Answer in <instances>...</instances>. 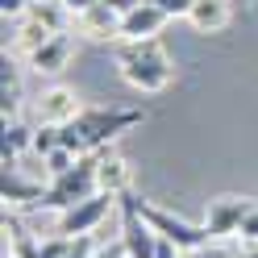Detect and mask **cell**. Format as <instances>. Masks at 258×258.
<instances>
[{"label":"cell","instance_id":"obj_6","mask_svg":"<svg viewBox=\"0 0 258 258\" xmlns=\"http://www.w3.org/2000/svg\"><path fill=\"white\" fill-rule=\"evenodd\" d=\"M117 213H121V241H125L129 258H154L158 254V233L150 229V221L142 217V200L134 191H125Z\"/></svg>","mask_w":258,"mask_h":258},{"label":"cell","instance_id":"obj_14","mask_svg":"<svg viewBox=\"0 0 258 258\" xmlns=\"http://www.w3.org/2000/svg\"><path fill=\"white\" fill-rule=\"evenodd\" d=\"M96 179H100V191H112V196H125L134 175H129V163L112 150H100L96 154Z\"/></svg>","mask_w":258,"mask_h":258},{"label":"cell","instance_id":"obj_7","mask_svg":"<svg viewBox=\"0 0 258 258\" xmlns=\"http://www.w3.org/2000/svg\"><path fill=\"white\" fill-rule=\"evenodd\" d=\"M254 204H258V200H237V196L208 200V217H204V225H208V233H213V241H217V237H233V233H241V221L254 213Z\"/></svg>","mask_w":258,"mask_h":258},{"label":"cell","instance_id":"obj_24","mask_svg":"<svg viewBox=\"0 0 258 258\" xmlns=\"http://www.w3.org/2000/svg\"><path fill=\"white\" fill-rule=\"evenodd\" d=\"M183 258H229V250L208 241V246H200V250H183Z\"/></svg>","mask_w":258,"mask_h":258},{"label":"cell","instance_id":"obj_28","mask_svg":"<svg viewBox=\"0 0 258 258\" xmlns=\"http://www.w3.org/2000/svg\"><path fill=\"white\" fill-rule=\"evenodd\" d=\"M92 5H100V0H71V9H75V13H84V9H92Z\"/></svg>","mask_w":258,"mask_h":258},{"label":"cell","instance_id":"obj_13","mask_svg":"<svg viewBox=\"0 0 258 258\" xmlns=\"http://www.w3.org/2000/svg\"><path fill=\"white\" fill-rule=\"evenodd\" d=\"M25 17H34L38 25H46V29H50V34H67V29L75 25V17H79V13L67 5V0H29Z\"/></svg>","mask_w":258,"mask_h":258},{"label":"cell","instance_id":"obj_20","mask_svg":"<svg viewBox=\"0 0 258 258\" xmlns=\"http://www.w3.org/2000/svg\"><path fill=\"white\" fill-rule=\"evenodd\" d=\"M58 146V125H42V129H34V154H50Z\"/></svg>","mask_w":258,"mask_h":258},{"label":"cell","instance_id":"obj_11","mask_svg":"<svg viewBox=\"0 0 258 258\" xmlns=\"http://www.w3.org/2000/svg\"><path fill=\"white\" fill-rule=\"evenodd\" d=\"M79 112H84V104H79V96L71 88H50L38 100V121L42 125H67V121L79 117Z\"/></svg>","mask_w":258,"mask_h":258},{"label":"cell","instance_id":"obj_22","mask_svg":"<svg viewBox=\"0 0 258 258\" xmlns=\"http://www.w3.org/2000/svg\"><path fill=\"white\" fill-rule=\"evenodd\" d=\"M158 9L167 13V17H187L191 13V5H196V0H154Z\"/></svg>","mask_w":258,"mask_h":258},{"label":"cell","instance_id":"obj_16","mask_svg":"<svg viewBox=\"0 0 258 258\" xmlns=\"http://www.w3.org/2000/svg\"><path fill=\"white\" fill-rule=\"evenodd\" d=\"M0 108H5V121L21 117V75H17V62L9 54L0 62Z\"/></svg>","mask_w":258,"mask_h":258},{"label":"cell","instance_id":"obj_15","mask_svg":"<svg viewBox=\"0 0 258 258\" xmlns=\"http://www.w3.org/2000/svg\"><path fill=\"white\" fill-rule=\"evenodd\" d=\"M0 196H5V204H34V200H46V187H42L38 179H25L17 163H5Z\"/></svg>","mask_w":258,"mask_h":258},{"label":"cell","instance_id":"obj_5","mask_svg":"<svg viewBox=\"0 0 258 258\" xmlns=\"http://www.w3.org/2000/svg\"><path fill=\"white\" fill-rule=\"evenodd\" d=\"M142 217L150 221V229H154L158 237L175 241L179 250H200V246H208V241H213L208 225H191V221L175 217V213H167V208H158V204H150V200H142Z\"/></svg>","mask_w":258,"mask_h":258},{"label":"cell","instance_id":"obj_9","mask_svg":"<svg viewBox=\"0 0 258 258\" xmlns=\"http://www.w3.org/2000/svg\"><path fill=\"white\" fill-rule=\"evenodd\" d=\"M75 25H79V34L84 38H92V42H108V38H117L121 42V13L108 5V0H100V5H92V9H84L75 17Z\"/></svg>","mask_w":258,"mask_h":258},{"label":"cell","instance_id":"obj_19","mask_svg":"<svg viewBox=\"0 0 258 258\" xmlns=\"http://www.w3.org/2000/svg\"><path fill=\"white\" fill-rule=\"evenodd\" d=\"M75 163H79V154H75V150H67V146H54L50 154L42 158V167H46V175H50V179H54V175H67Z\"/></svg>","mask_w":258,"mask_h":258},{"label":"cell","instance_id":"obj_3","mask_svg":"<svg viewBox=\"0 0 258 258\" xmlns=\"http://www.w3.org/2000/svg\"><path fill=\"white\" fill-rule=\"evenodd\" d=\"M96 191H100V179H96V154H84L67 175H54V179L46 183L42 208H58V213H67L71 204L96 196Z\"/></svg>","mask_w":258,"mask_h":258},{"label":"cell","instance_id":"obj_26","mask_svg":"<svg viewBox=\"0 0 258 258\" xmlns=\"http://www.w3.org/2000/svg\"><path fill=\"white\" fill-rule=\"evenodd\" d=\"M108 5H112V9H117V13H129V9H138V5H142V0H108Z\"/></svg>","mask_w":258,"mask_h":258},{"label":"cell","instance_id":"obj_23","mask_svg":"<svg viewBox=\"0 0 258 258\" xmlns=\"http://www.w3.org/2000/svg\"><path fill=\"white\" fill-rule=\"evenodd\" d=\"M241 241H246V246H254V241H258V204H254V213L241 221Z\"/></svg>","mask_w":258,"mask_h":258},{"label":"cell","instance_id":"obj_4","mask_svg":"<svg viewBox=\"0 0 258 258\" xmlns=\"http://www.w3.org/2000/svg\"><path fill=\"white\" fill-rule=\"evenodd\" d=\"M117 204H121V196H112V191H96V196L71 204L67 213H58L54 233H58V237H84V233H92V229H100L104 217H108Z\"/></svg>","mask_w":258,"mask_h":258},{"label":"cell","instance_id":"obj_12","mask_svg":"<svg viewBox=\"0 0 258 258\" xmlns=\"http://www.w3.org/2000/svg\"><path fill=\"white\" fill-rule=\"evenodd\" d=\"M187 21H191L196 34H225L229 21H233V5L229 0H196L191 13H187Z\"/></svg>","mask_w":258,"mask_h":258},{"label":"cell","instance_id":"obj_8","mask_svg":"<svg viewBox=\"0 0 258 258\" xmlns=\"http://www.w3.org/2000/svg\"><path fill=\"white\" fill-rule=\"evenodd\" d=\"M167 21H171V17H167V13L154 5V0H142L138 9L121 13V42H142V38H158Z\"/></svg>","mask_w":258,"mask_h":258},{"label":"cell","instance_id":"obj_25","mask_svg":"<svg viewBox=\"0 0 258 258\" xmlns=\"http://www.w3.org/2000/svg\"><path fill=\"white\" fill-rule=\"evenodd\" d=\"M96 258H129V250H125V241H117L108 250H96Z\"/></svg>","mask_w":258,"mask_h":258},{"label":"cell","instance_id":"obj_1","mask_svg":"<svg viewBox=\"0 0 258 258\" xmlns=\"http://www.w3.org/2000/svg\"><path fill=\"white\" fill-rule=\"evenodd\" d=\"M142 121H146L142 108H84L75 121L58 125V146L75 150L79 158L84 154H100V150H108L112 138L129 134V129L142 125Z\"/></svg>","mask_w":258,"mask_h":258},{"label":"cell","instance_id":"obj_17","mask_svg":"<svg viewBox=\"0 0 258 258\" xmlns=\"http://www.w3.org/2000/svg\"><path fill=\"white\" fill-rule=\"evenodd\" d=\"M46 38H50V29H46V25H38L34 17H21V29L13 34V46H9V50L29 58V54H34V50H38V46H42Z\"/></svg>","mask_w":258,"mask_h":258},{"label":"cell","instance_id":"obj_27","mask_svg":"<svg viewBox=\"0 0 258 258\" xmlns=\"http://www.w3.org/2000/svg\"><path fill=\"white\" fill-rule=\"evenodd\" d=\"M229 258H258V246H246V250H229Z\"/></svg>","mask_w":258,"mask_h":258},{"label":"cell","instance_id":"obj_10","mask_svg":"<svg viewBox=\"0 0 258 258\" xmlns=\"http://www.w3.org/2000/svg\"><path fill=\"white\" fill-rule=\"evenodd\" d=\"M71 54H75V38L71 34H50L34 54H29V67L38 75H58L71 62Z\"/></svg>","mask_w":258,"mask_h":258},{"label":"cell","instance_id":"obj_18","mask_svg":"<svg viewBox=\"0 0 258 258\" xmlns=\"http://www.w3.org/2000/svg\"><path fill=\"white\" fill-rule=\"evenodd\" d=\"M21 150H34V129L21 121H5V163H17Z\"/></svg>","mask_w":258,"mask_h":258},{"label":"cell","instance_id":"obj_21","mask_svg":"<svg viewBox=\"0 0 258 258\" xmlns=\"http://www.w3.org/2000/svg\"><path fill=\"white\" fill-rule=\"evenodd\" d=\"M67 258H96V241H92V233L75 237V241H71V250H67Z\"/></svg>","mask_w":258,"mask_h":258},{"label":"cell","instance_id":"obj_2","mask_svg":"<svg viewBox=\"0 0 258 258\" xmlns=\"http://www.w3.org/2000/svg\"><path fill=\"white\" fill-rule=\"evenodd\" d=\"M117 71L138 92H163L175 75V62H171L167 46L158 38H142V42H121L117 46Z\"/></svg>","mask_w":258,"mask_h":258}]
</instances>
